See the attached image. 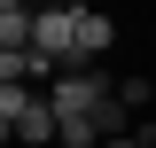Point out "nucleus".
<instances>
[{
	"label": "nucleus",
	"instance_id": "nucleus-4",
	"mask_svg": "<svg viewBox=\"0 0 156 148\" xmlns=\"http://www.w3.org/2000/svg\"><path fill=\"white\" fill-rule=\"evenodd\" d=\"M31 16H39V8H0V55L31 47Z\"/></svg>",
	"mask_w": 156,
	"mask_h": 148
},
{
	"label": "nucleus",
	"instance_id": "nucleus-5",
	"mask_svg": "<svg viewBox=\"0 0 156 148\" xmlns=\"http://www.w3.org/2000/svg\"><path fill=\"white\" fill-rule=\"evenodd\" d=\"M117 101L125 109H156V78H117Z\"/></svg>",
	"mask_w": 156,
	"mask_h": 148
},
{
	"label": "nucleus",
	"instance_id": "nucleus-1",
	"mask_svg": "<svg viewBox=\"0 0 156 148\" xmlns=\"http://www.w3.org/2000/svg\"><path fill=\"white\" fill-rule=\"evenodd\" d=\"M31 55L55 62V70L78 62V8H70V0H39V16H31Z\"/></svg>",
	"mask_w": 156,
	"mask_h": 148
},
{
	"label": "nucleus",
	"instance_id": "nucleus-8",
	"mask_svg": "<svg viewBox=\"0 0 156 148\" xmlns=\"http://www.w3.org/2000/svg\"><path fill=\"white\" fill-rule=\"evenodd\" d=\"M8 140H16V125H0V148H8Z\"/></svg>",
	"mask_w": 156,
	"mask_h": 148
},
{
	"label": "nucleus",
	"instance_id": "nucleus-3",
	"mask_svg": "<svg viewBox=\"0 0 156 148\" xmlns=\"http://www.w3.org/2000/svg\"><path fill=\"white\" fill-rule=\"evenodd\" d=\"M109 39H117V23L101 16V8H78V62H101Z\"/></svg>",
	"mask_w": 156,
	"mask_h": 148
},
{
	"label": "nucleus",
	"instance_id": "nucleus-6",
	"mask_svg": "<svg viewBox=\"0 0 156 148\" xmlns=\"http://www.w3.org/2000/svg\"><path fill=\"white\" fill-rule=\"evenodd\" d=\"M31 93H39V86H0V125H16V117L31 109Z\"/></svg>",
	"mask_w": 156,
	"mask_h": 148
},
{
	"label": "nucleus",
	"instance_id": "nucleus-7",
	"mask_svg": "<svg viewBox=\"0 0 156 148\" xmlns=\"http://www.w3.org/2000/svg\"><path fill=\"white\" fill-rule=\"evenodd\" d=\"M101 148H140V132H109V140H101Z\"/></svg>",
	"mask_w": 156,
	"mask_h": 148
},
{
	"label": "nucleus",
	"instance_id": "nucleus-2",
	"mask_svg": "<svg viewBox=\"0 0 156 148\" xmlns=\"http://www.w3.org/2000/svg\"><path fill=\"white\" fill-rule=\"evenodd\" d=\"M16 140H23V148H47V140H62V117H55V101H47V93H31V109L16 117Z\"/></svg>",
	"mask_w": 156,
	"mask_h": 148
}]
</instances>
